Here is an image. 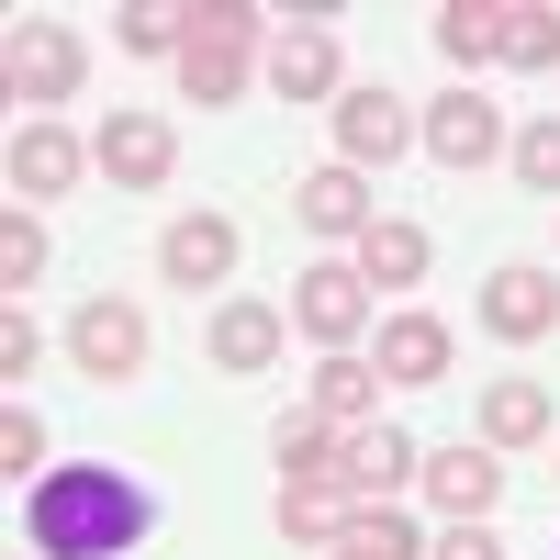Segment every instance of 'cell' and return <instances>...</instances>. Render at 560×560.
<instances>
[{"label": "cell", "mask_w": 560, "mask_h": 560, "mask_svg": "<svg viewBox=\"0 0 560 560\" xmlns=\"http://www.w3.org/2000/svg\"><path fill=\"white\" fill-rule=\"evenodd\" d=\"M34 280H45V213H23V202H12V213H0V292L23 303Z\"/></svg>", "instance_id": "4316f807"}, {"label": "cell", "mask_w": 560, "mask_h": 560, "mask_svg": "<svg viewBox=\"0 0 560 560\" xmlns=\"http://www.w3.org/2000/svg\"><path fill=\"white\" fill-rule=\"evenodd\" d=\"M258 79H269V102H292V113H337V90H348V68H337V34L325 23H280V45L258 57Z\"/></svg>", "instance_id": "5bb4252c"}, {"label": "cell", "mask_w": 560, "mask_h": 560, "mask_svg": "<svg viewBox=\"0 0 560 560\" xmlns=\"http://www.w3.org/2000/svg\"><path fill=\"white\" fill-rule=\"evenodd\" d=\"M34 370H45V325L12 303V314H0V382H34Z\"/></svg>", "instance_id": "f1b7e54d"}, {"label": "cell", "mask_w": 560, "mask_h": 560, "mask_svg": "<svg viewBox=\"0 0 560 560\" xmlns=\"http://www.w3.org/2000/svg\"><path fill=\"white\" fill-rule=\"evenodd\" d=\"M90 168H102L113 191H168V179H179V124L168 113H102Z\"/></svg>", "instance_id": "30bf717a"}, {"label": "cell", "mask_w": 560, "mask_h": 560, "mask_svg": "<svg viewBox=\"0 0 560 560\" xmlns=\"http://www.w3.org/2000/svg\"><path fill=\"white\" fill-rule=\"evenodd\" d=\"M79 79H90V45L79 23H45V12H12V45H0V90H12V113H57L79 102Z\"/></svg>", "instance_id": "3957f363"}, {"label": "cell", "mask_w": 560, "mask_h": 560, "mask_svg": "<svg viewBox=\"0 0 560 560\" xmlns=\"http://www.w3.org/2000/svg\"><path fill=\"white\" fill-rule=\"evenodd\" d=\"M258 0H191V45H179V102L191 113H236L247 102V45H258Z\"/></svg>", "instance_id": "7a4b0ae2"}, {"label": "cell", "mask_w": 560, "mask_h": 560, "mask_svg": "<svg viewBox=\"0 0 560 560\" xmlns=\"http://www.w3.org/2000/svg\"><path fill=\"white\" fill-rule=\"evenodd\" d=\"M325 135H337V168H393V158H415V102L393 79H348L337 90V113H325Z\"/></svg>", "instance_id": "5b68a950"}, {"label": "cell", "mask_w": 560, "mask_h": 560, "mask_svg": "<svg viewBox=\"0 0 560 560\" xmlns=\"http://www.w3.org/2000/svg\"><path fill=\"white\" fill-rule=\"evenodd\" d=\"M493 68H516V79L560 68V0H504V57Z\"/></svg>", "instance_id": "603a6c76"}, {"label": "cell", "mask_w": 560, "mask_h": 560, "mask_svg": "<svg viewBox=\"0 0 560 560\" xmlns=\"http://www.w3.org/2000/svg\"><path fill=\"white\" fill-rule=\"evenodd\" d=\"M415 147H427L438 168H493L504 147H516V124H504V113L482 102V90H471V79H448V90H438V102H427V113H415Z\"/></svg>", "instance_id": "ba28073f"}, {"label": "cell", "mask_w": 560, "mask_h": 560, "mask_svg": "<svg viewBox=\"0 0 560 560\" xmlns=\"http://www.w3.org/2000/svg\"><path fill=\"white\" fill-rule=\"evenodd\" d=\"M427 45H438L448 79H482V68L504 57V0H438V12H427Z\"/></svg>", "instance_id": "ffe728a7"}, {"label": "cell", "mask_w": 560, "mask_h": 560, "mask_svg": "<svg viewBox=\"0 0 560 560\" xmlns=\"http://www.w3.org/2000/svg\"><path fill=\"white\" fill-rule=\"evenodd\" d=\"M236 258H247V236H236V213H168V236H158V280H168V292H213L224 303V280H236Z\"/></svg>", "instance_id": "9c48e42d"}, {"label": "cell", "mask_w": 560, "mask_h": 560, "mask_svg": "<svg viewBox=\"0 0 560 560\" xmlns=\"http://www.w3.org/2000/svg\"><path fill=\"white\" fill-rule=\"evenodd\" d=\"M471 438H482V448H549V438H560L549 382H527V370H493V382L471 393Z\"/></svg>", "instance_id": "2e32d148"}, {"label": "cell", "mask_w": 560, "mask_h": 560, "mask_svg": "<svg viewBox=\"0 0 560 560\" xmlns=\"http://www.w3.org/2000/svg\"><path fill=\"white\" fill-rule=\"evenodd\" d=\"M147 348H158V325H147L135 292H90V303L68 314V359H79V382H102V393L147 382Z\"/></svg>", "instance_id": "277c9868"}, {"label": "cell", "mask_w": 560, "mask_h": 560, "mask_svg": "<svg viewBox=\"0 0 560 560\" xmlns=\"http://www.w3.org/2000/svg\"><path fill=\"white\" fill-rule=\"evenodd\" d=\"M427 560H504V538H493V516H471V527H438Z\"/></svg>", "instance_id": "f546056e"}, {"label": "cell", "mask_w": 560, "mask_h": 560, "mask_svg": "<svg viewBox=\"0 0 560 560\" xmlns=\"http://www.w3.org/2000/svg\"><path fill=\"white\" fill-rule=\"evenodd\" d=\"M325 560H370V549H325Z\"/></svg>", "instance_id": "4dcf8cb0"}, {"label": "cell", "mask_w": 560, "mask_h": 560, "mask_svg": "<svg viewBox=\"0 0 560 560\" xmlns=\"http://www.w3.org/2000/svg\"><path fill=\"white\" fill-rule=\"evenodd\" d=\"M348 258H359V280H370V292H415V280H427V224L382 213V224H370Z\"/></svg>", "instance_id": "7402d4cb"}, {"label": "cell", "mask_w": 560, "mask_h": 560, "mask_svg": "<svg viewBox=\"0 0 560 560\" xmlns=\"http://www.w3.org/2000/svg\"><path fill=\"white\" fill-rule=\"evenodd\" d=\"M303 415H325V427H382V370H370V348H325L314 382H303Z\"/></svg>", "instance_id": "d6986e66"}, {"label": "cell", "mask_w": 560, "mask_h": 560, "mask_svg": "<svg viewBox=\"0 0 560 560\" xmlns=\"http://www.w3.org/2000/svg\"><path fill=\"white\" fill-rule=\"evenodd\" d=\"M427 482V438H404L393 415L382 427H348V504H404Z\"/></svg>", "instance_id": "ac0fdd59"}, {"label": "cell", "mask_w": 560, "mask_h": 560, "mask_svg": "<svg viewBox=\"0 0 560 560\" xmlns=\"http://www.w3.org/2000/svg\"><path fill=\"white\" fill-rule=\"evenodd\" d=\"M280 538H292V549H337V538H348V493H325V482H280Z\"/></svg>", "instance_id": "d4e9b609"}, {"label": "cell", "mask_w": 560, "mask_h": 560, "mask_svg": "<svg viewBox=\"0 0 560 560\" xmlns=\"http://www.w3.org/2000/svg\"><path fill=\"white\" fill-rule=\"evenodd\" d=\"M158 527V493L113 471V459H79V471L23 482V549L34 560H135Z\"/></svg>", "instance_id": "6da1fadb"}, {"label": "cell", "mask_w": 560, "mask_h": 560, "mask_svg": "<svg viewBox=\"0 0 560 560\" xmlns=\"http://www.w3.org/2000/svg\"><path fill=\"white\" fill-rule=\"evenodd\" d=\"M280 348H292V314L258 303V292H224V303H213V325H202V359L224 370V382H269Z\"/></svg>", "instance_id": "8fae6325"}, {"label": "cell", "mask_w": 560, "mask_h": 560, "mask_svg": "<svg viewBox=\"0 0 560 560\" xmlns=\"http://www.w3.org/2000/svg\"><path fill=\"white\" fill-rule=\"evenodd\" d=\"M471 325H482V337H504V348L560 337V269H549V258H504L482 292H471Z\"/></svg>", "instance_id": "52a82bcc"}, {"label": "cell", "mask_w": 560, "mask_h": 560, "mask_svg": "<svg viewBox=\"0 0 560 560\" xmlns=\"http://www.w3.org/2000/svg\"><path fill=\"white\" fill-rule=\"evenodd\" d=\"M292 325L314 348H370V325H382V292L359 280V258H314L292 280Z\"/></svg>", "instance_id": "8992f818"}, {"label": "cell", "mask_w": 560, "mask_h": 560, "mask_svg": "<svg viewBox=\"0 0 560 560\" xmlns=\"http://www.w3.org/2000/svg\"><path fill=\"white\" fill-rule=\"evenodd\" d=\"M415 493H427L448 527H471V516H493V504H504V448L448 438V448H427V482H415Z\"/></svg>", "instance_id": "9a60e30c"}, {"label": "cell", "mask_w": 560, "mask_h": 560, "mask_svg": "<svg viewBox=\"0 0 560 560\" xmlns=\"http://www.w3.org/2000/svg\"><path fill=\"white\" fill-rule=\"evenodd\" d=\"M448 359H459V337H448L427 303H393V314H382V337H370L382 393H427V382H448Z\"/></svg>", "instance_id": "4fadbf2b"}, {"label": "cell", "mask_w": 560, "mask_h": 560, "mask_svg": "<svg viewBox=\"0 0 560 560\" xmlns=\"http://www.w3.org/2000/svg\"><path fill=\"white\" fill-rule=\"evenodd\" d=\"M504 168L527 179V202L560 213V113H527V124H516V147H504Z\"/></svg>", "instance_id": "484cf974"}, {"label": "cell", "mask_w": 560, "mask_h": 560, "mask_svg": "<svg viewBox=\"0 0 560 560\" xmlns=\"http://www.w3.org/2000/svg\"><path fill=\"white\" fill-rule=\"evenodd\" d=\"M113 45H124V57H168L179 68V45H191V0H124Z\"/></svg>", "instance_id": "cb8c5ba5"}, {"label": "cell", "mask_w": 560, "mask_h": 560, "mask_svg": "<svg viewBox=\"0 0 560 560\" xmlns=\"http://www.w3.org/2000/svg\"><path fill=\"white\" fill-rule=\"evenodd\" d=\"M0 471H12V493H23V471L45 482V415L12 393V404H0Z\"/></svg>", "instance_id": "83f0119b"}, {"label": "cell", "mask_w": 560, "mask_h": 560, "mask_svg": "<svg viewBox=\"0 0 560 560\" xmlns=\"http://www.w3.org/2000/svg\"><path fill=\"white\" fill-rule=\"evenodd\" d=\"M269 459H280V482L348 493V427H325V415H280V427H269Z\"/></svg>", "instance_id": "44dd1931"}, {"label": "cell", "mask_w": 560, "mask_h": 560, "mask_svg": "<svg viewBox=\"0 0 560 560\" xmlns=\"http://www.w3.org/2000/svg\"><path fill=\"white\" fill-rule=\"evenodd\" d=\"M79 168H90V147H79V135H68L57 113L12 124V147H0V179H12V202H23V213L68 202V191H79Z\"/></svg>", "instance_id": "7c38bea8"}, {"label": "cell", "mask_w": 560, "mask_h": 560, "mask_svg": "<svg viewBox=\"0 0 560 560\" xmlns=\"http://www.w3.org/2000/svg\"><path fill=\"white\" fill-rule=\"evenodd\" d=\"M292 213H303V236L359 247L370 224H382V191H370L359 168H337V158H325V168H303V179H292Z\"/></svg>", "instance_id": "e0dca14e"}]
</instances>
